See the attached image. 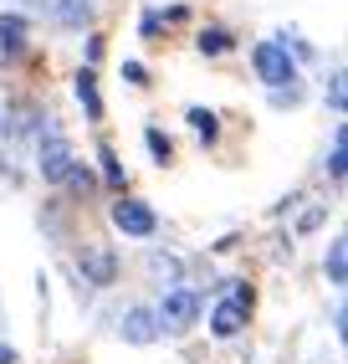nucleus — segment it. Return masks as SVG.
<instances>
[{
	"mask_svg": "<svg viewBox=\"0 0 348 364\" xmlns=\"http://www.w3.org/2000/svg\"><path fill=\"white\" fill-rule=\"evenodd\" d=\"M251 62H256V77H261L266 87H282V82L297 77V67H292V57H287L282 41H261L256 52H251Z\"/></svg>",
	"mask_w": 348,
	"mask_h": 364,
	"instance_id": "obj_1",
	"label": "nucleus"
},
{
	"mask_svg": "<svg viewBox=\"0 0 348 364\" xmlns=\"http://www.w3.org/2000/svg\"><path fill=\"white\" fill-rule=\"evenodd\" d=\"M113 226L118 231H129V236H154V210H148L143 200H118L113 205Z\"/></svg>",
	"mask_w": 348,
	"mask_h": 364,
	"instance_id": "obj_2",
	"label": "nucleus"
},
{
	"mask_svg": "<svg viewBox=\"0 0 348 364\" xmlns=\"http://www.w3.org/2000/svg\"><path fill=\"white\" fill-rule=\"evenodd\" d=\"M246 303H251V298H226V303H220L215 313H210V328L220 333V338H231V333H241V323H246Z\"/></svg>",
	"mask_w": 348,
	"mask_h": 364,
	"instance_id": "obj_3",
	"label": "nucleus"
},
{
	"mask_svg": "<svg viewBox=\"0 0 348 364\" xmlns=\"http://www.w3.org/2000/svg\"><path fill=\"white\" fill-rule=\"evenodd\" d=\"M195 313H200L195 293H169V298H164V308H159V318H164L169 328H190V323H195Z\"/></svg>",
	"mask_w": 348,
	"mask_h": 364,
	"instance_id": "obj_4",
	"label": "nucleus"
},
{
	"mask_svg": "<svg viewBox=\"0 0 348 364\" xmlns=\"http://www.w3.org/2000/svg\"><path fill=\"white\" fill-rule=\"evenodd\" d=\"M123 338H129V344H154V338H159V318L148 308H134L129 318H123Z\"/></svg>",
	"mask_w": 348,
	"mask_h": 364,
	"instance_id": "obj_5",
	"label": "nucleus"
},
{
	"mask_svg": "<svg viewBox=\"0 0 348 364\" xmlns=\"http://www.w3.org/2000/svg\"><path fill=\"white\" fill-rule=\"evenodd\" d=\"M67 169H72V149H67L62 139H52V144L41 149V175H46V180H62Z\"/></svg>",
	"mask_w": 348,
	"mask_h": 364,
	"instance_id": "obj_6",
	"label": "nucleus"
},
{
	"mask_svg": "<svg viewBox=\"0 0 348 364\" xmlns=\"http://www.w3.org/2000/svg\"><path fill=\"white\" fill-rule=\"evenodd\" d=\"M26 46V21L21 16H0V57H16Z\"/></svg>",
	"mask_w": 348,
	"mask_h": 364,
	"instance_id": "obj_7",
	"label": "nucleus"
},
{
	"mask_svg": "<svg viewBox=\"0 0 348 364\" xmlns=\"http://www.w3.org/2000/svg\"><path fill=\"white\" fill-rule=\"evenodd\" d=\"M77 98H82L87 118H103V98H97V82H92V72H77Z\"/></svg>",
	"mask_w": 348,
	"mask_h": 364,
	"instance_id": "obj_8",
	"label": "nucleus"
},
{
	"mask_svg": "<svg viewBox=\"0 0 348 364\" xmlns=\"http://www.w3.org/2000/svg\"><path fill=\"white\" fill-rule=\"evenodd\" d=\"M82 267H87V277H92V282H113V257H108V252H87Z\"/></svg>",
	"mask_w": 348,
	"mask_h": 364,
	"instance_id": "obj_9",
	"label": "nucleus"
},
{
	"mask_svg": "<svg viewBox=\"0 0 348 364\" xmlns=\"http://www.w3.org/2000/svg\"><path fill=\"white\" fill-rule=\"evenodd\" d=\"M57 16L67 21V26H77V21L92 16V0H57Z\"/></svg>",
	"mask_w": 348,
	"mask_h": 364,
	"instance_id": "obj_10",
	"label": "nucleus"
},
{
	"mask_svg": "<svg viewBox=\"0 0 348 364\" xmlns=\"http://www.w3.org/2000/svg\"><path fill=\"white\" fill-rule=\"evenodd\" d=\"M190 129L200 134V139H215L220 124H215V113H210V108H190Z\"/></svg>",
	"mask_w": 348,
	"mask_h": 364,
	"instance_id": "obj_11",
	"label": "nucleus"
},
{
	"mask_svg": "<svg viewBox=\"0 0 348 364\" xmlns=\"http://www.w3.org/2000/svg\"><path fill=\"white\" fill-rule=\"evenodd\" d=\"M143 139H148V154H154V159H159V164H169V159H174V144H169V139H164V134H159V129H148V134H143Z\"/></svg>",
	"mask_w": 348,
	"mask_h": 364,
	"instance_id": "obj_12",
	"label": "nucleus"
},
{
	"mask_svg": "<svg viewBox=\"0 0 348 364\" xmlns=\"http://www.w3.org/2000/svg\"><path fill=\"white\" fill-rule=\"evenodd\" d=\"M343 272H348V247H343V241H333V252H328V277L343 282Z\"/></svg>",
	"mask_w": 348,
	"mask_h": 364,
	"instance_id": "obj_13",
	"label": "nucleus"
},
{
	"mask_svg": "<svg viewBox=\"0 0 348 364\" xmlns=\"http://www.w3.org/2000/svg\"><path fill=\"white\" fill-rule=\"evenodd\" d=\"M97 159H103V175H108V185H123V164H118V154H113V149H103Z\"/></svg>",
	"mask_w": 348,
	"mask_h": 364,
	"instance_id": "obj_14",
	"label": "nucleus"
},
{
	"mask_svg": "<svg viewBox=\"0 0 348 364\" xmlns=\"http://www.w3.org/2000/svg\"><path fill=\"white\" fill-rule=\"evenodd\" d=\"M226 46H231L226 31H205V36H200V52H210V57H215V52H226Z\"/></svg>",
	"mask_w": 348,
	"mask_h": 364,
	"instance_id": "obj_15",
	"label": "nucleus"
},
{
	"mask_svg": "<svg viewBox=\"0 0 348 364\" xmlns=\"http://www.w3.org/2000/svg\"><path fill=\"white\" fill-rule=\"evenodd\" d=\"M123 82H134V87H143V82H148V72H143V62H123Z\"/></svg>",
	"mask_w": 348,
	"mask_h": 364,
	"instance_id": "obj_16",
	"label": "nucleus"
},
{
	"mask_svg": "<svg viewBox=\"0 0 348 364\" xmlns=\"http://www.w3.org/2000/svg\"><path fill=\"white\" fill-rule=\"evenodd\" d=\"M36 6H52V0H36Z\"/></svg>",
	"mask_w": 348,
	"mask_h": 364,
	"instance_id": "obj_17",
	"label": "nucleus"
}]
</instances>
